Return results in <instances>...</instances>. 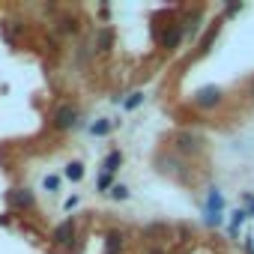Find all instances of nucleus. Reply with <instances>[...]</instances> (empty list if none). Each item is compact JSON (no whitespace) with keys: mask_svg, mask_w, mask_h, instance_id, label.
Returning a JSON list of instances; mask_svg holds the SVG:
<instances>
[{"mask_svg":"<svg viewBox=\"0 0 254 254\" xmlns=\"http://www.w3.org/2000/svg\"><path fill=\"white\" fill-rule=\"evenodd\" d=\"M78 120H81V111H78V105H72V102H60V105L54 108V114H51V126H54L57 132L75 129Z\"/></svg>","mask_w":254,"mask_h":254,"instance_id":"f257e3e1","label":"nucleus"},{"mask_svg":"<svg viewBox=\"0 0 254 254\" xmlns=\"http://www.w3.org/2000/svg\"><path fill=\"white\" fill-rule=\"evenodd\" d=\"M183 39H186V27H183V21H174V24H168V27L159 33V42H162L165 51H177V48L183 45Z\"/></svg>","mask_w":254,"mask_h":254,"instance_id":"f03ea898","label":"nucleus"},{"mask_svg":"<svg viewBox=\"0 0 254 254\" xmlns=\"http://www.w3.org/2000/svg\"><path fill=\"white\" fill-rule=\"evenodd\" d=\"M221 87H200L197 90V96H194V102H197V108H203V111H209V108H218L221 105Z\"/></svg>","mask_w":254,"mask_h":254,"instance_id":"7ed1b4c3","label":"nucleus"},{"mask_svg":"<svg viewBox=\"0 0 254 254\" xmlns=\"http://www.w3.org/2000/svg\"><path fill=\"white\" fill-rule=\"evenodd\" d=\"M6 203H9L12 209H33V206H36V194H33L30 189H12V191L6 194Z\"/></svg>","mask_w":254,"mask_h":254,"instance_id":"20e7f679","label":"nucleus"},{"mask_svg":"<svg viewBox=\"0 0 254 254\" xmlns=\"http://www.w3.org/2000/svg\"><path fill=\"white\" fill-rule=\"evenodd\" d=\"M200 147H203V141H200L194 132H180V135H177V153L194 156V153H200Z\"/></svg>","mask_w":254,"mask_h":254,"instance_id":"39448f33","label":"nucleus"},{"mask_svg":"<svg viewBox=\"0 0 254 254\" xmlns=\"http://www.w3.org/2000/svg\"><path fill=\"white\" fill-rule=\"evenodd\" d=\"M75 239H78V236H75V218H66V221L54 230V242L66 248V245H75Z\"/></svg>","mask_w":254,"mask_h":254,"instance_id":"423d86ee","label":"nucleus"},{"mask_svg":"<svg viewBox=\"0 0 254 254\" xmlns=\"http://www.w3.org/2000/svg\"><path fill=\"white\" fill-rule=\"evenodd\" d=\"M203 24V9H189L186 18H183V27H186V36H194Z\"/></svg>","mask_w":254,"mask_h":254,"instance_id":"0eeeda50","label":"nucleus"},{"mask_svg":"<svg viewBox=\"0 0 254 254\" xmlns=\"http://www.w3.org/2000/svg\"><path fill=\"white\" fill-rule=\"evenodd\" d=\"M123 242H126V233H123V230H111V233L105 236V251H108V254H120V251H123Z\"/></svg>","mask_w":254,"mask_h":254,"instance_id":"6e6552de","label":"nucleus"},{"mask_svg":"<svg viewBox=\"0 0 254 254\" xmlns=\"http://www.w3.org/2000/svg\"><path fill=\"white\" fill-rule=\"evenodd\" d=\"M221 206H224L221 191L218 189H209L206 191V200H203V212H221Z\"/></svg>","mask_w":254,"mask_h":254,"instance_id":"1a4fd4ad","label":"nucleus"},{"mask_svg":"<svg viewBox=\"0 0 254 254\" xmlns=\"http://www.w3.org/2000/svg\"><path fill=\"white\" fill-rule=\"evenodd\" d=\"M93 54H96L93 42H81V45H78V51H75V63H78V66H81V63H90V60H93Z\"/></svg>","mask_w":254,"mask_h":254,"instance_id":"9d476101","label":"nucleus"},{"mask_svg":"<svg viewBox=\"0 0 254 254\" xmlns=\"http://www.w3.org/2000/svg\"><path fill=\"white\" fill-rule=\"evenodd\" d=\"M111 129H114V123H111V120H96V123L90 126V135H93V138H105Z\"/></svg>","mask_w":254,"mask_h":254,"instance_id":"9b49d317","label":"nucleus"},{"mask_svg":"<svg viewBox=\"0 0 254 254\" xmlns=\"http://www.w3.org/2000/svg\"><path fill=\"white\" fill-rule=\"evenodd\" d=\"M57 33H60V39L78 33V21H75V18H60V21H57Z\"/></svg>","mask_w":254,"mask_h":254,"instance_id":"f8f14e48","label":"nucleus"},{"mask_svg":"<svg viewBox=\"0 0 254 254\" xmlns=\"http://www.w3.org/2000/svg\"><path fill=\"white\" fill-rule=\"evenodd\" d=\"M66 180L69 183H81L84 180V165L81 162H69L66 165Z\"/></svg>","mask_w":254,"mask_h":254,"instance_id":"ddd939ff","label":"nucleus"},{"mask_svg":"<svg viewBox=\"0 0 254 254\" xmlns=\"http://www.w3.org/2000/svg\"><path fill=\"white\" fill-rule=\"evenodd\" d=\"M111 189H114V174L102 171V174H99V180H96V191H102V194H111Z\"/></svg>","mask_w":254,"mask_h":254,"instance_id":"4468645a","label":"nucleus"},{"mask_svg":"<svg viewBox=\"0 0 254 254\" xmlns=\"http://www.w3.org/2000/svg\"><path fill=\"white\" fill-rule=\"evenodd\" d=\"M108 45H111V30L102 27V30L96 33V39H93V48H96V51H108Z\"/></svg>","mask_w":254,"mask_h":254,"instance_id":"2eb2a0df","label":"nucleus"},{"mask_svg":"<svg viewBox=\"0 0 254 254\" xmlns=\"http://www.w3.org/2000/svg\"><path fill=\"white\" fill-rule=\"evenodd\" d=\"M120 162H123V156H120L117 150H111V153L105 156V162H102V171H108V174H114V171L120 168Z\"/></svg>","mask_w":254,"mask_h":254,"instance_id":"dca6fc26","label":"nucleus"},{"mask_svg":"<svg viewBox=\"0 0 254 254\" xmlns=\"http://www.w3.org/2000/svg\"><path fill=\"white\" fill-rule=\"evenodd\" d=\"M245 218H248V215H245V209H236V212L230 215V224H227V233H230V236H239V224H242Z\"/></svg>","mask_w":254,"mask_h":254,"instance_id":"f3484780","label":"nucleus"},{"mask_svg":"<svg viewBox=\"0 0 254 254\" xmlns=\"http://www.w3.org/2000/svg\"><path fill=\"white\" fill-rule=\"evenodd\" d=\"M218 27H221V24H212V27L206 30V36H203V39H200V45H197L200 51H206V48H209V45L215 42V36H218Z\"/></svg>","mask_w":254,"mask_h":254,"instance_id":"a211bd4d","label":"nucleus"},{"mask_svg":"<svg viewBox=\"0 0 254 254\" xmlns=\"http://www.w3.org/2000/svg\"><path fill=\"white\" fill-rule=\"evenodd\" d=\"M42 186H45L48 191H60V186H63V180H60L57 174H48V177L42 180Z\"/></svg>","mask_w":254,"mask_h":254,"instance_id":"6ab92c4d","label":"nucleus"},{"mask_svg":"<svg viewBox=\"0 0 254 254\" xmlns=\"http://www.w3.org/2000/svg\"><path fill=\"white\" fill-rule=\"evenodd\" d=\"M141 102H144V93H132L129 99L123 102V108H126V111H135V108H141Z\"/></svg>","mask_w":254,"mask_h":254,"instance_id":"aec40b11","label":"nucleus"},{"mask_svg":"<svg viewBox=\"0 0 254 254\" xmlns=\"http://www.w3.org/2000/svg\"><path fill=\"white\" fill-rule=\"evenodd\" d=\"M111 200H129V189H126V186H114L111 189Z\"/></svg>","mask_w":254,"mask_h":254,"instance_id":"412c9836","label":"nucleus"},{"mask_svg":"<svg viewBox=\"0 0 254 254\" xmlns=\"http://www.w3.org/2000/svg\"><path fill=\"white\" fill-rule=\"evenodd\" d=\"M203 221H206V227H218L221 224V212H203Z\"/></svg>","mask_w":254,"mask_h":254,"instance_id":"4be33fe9","label":"nucleus"},{"mask_svg":"<svg viewBox=\"0 0 254 254\" xmlns=\"http://www.w3.org/2000/svg\"><path fill=\"white\" fill-rule=\"evenodd\" d=\"M245 254H254V239L251 236H245Z\"/></svg>","mask_w":254,"mask_h":254,"instance_id":"5701e85b","label":"nucleus"},{"mask_svg":"<svg viewBox=\"0 0 254 254\" xmlns=\"http://www.w3.org/2000/svg\"><path fill=\"white\" fill-rule=\"evenodd\" d=\"M245 215H254V197L245 200Z\"/></svg>","mask_w":254,"mask_h":254,"instance_id":"b1692460","label":"nucleus"},{"mask_svg":"<svg viewBox=\"0 0 254 254\" xmlns=\"http://www.w3.org/2000/svg\"><path fill=\"white\" fill-rule=\"evenodd\" d=\"M78 200H81L78 194H75V197H69V200H66V209H72V206H78Z\"/></svg>","mask_w":254,"mask_h":254,"instance_id":"393cba45","label":"nucleus"},{"mask_svg":"<svg viewBox=\"0 0 254 254\" xmlns=\"http://www.w3.org/2000/svg\"><path fill=\"white\" fill-rule=\"evenodd\" d=\"M147 254H165V251H162V248H156V251H147Z\"/></svg>","mask_w":254,"mask_h":254,"instance_id":"a878e982","label":"nucleus"},{"mask_svg":"<svg viewBox=\"0 0 254 254\" xmlns=\"http://www.w3.org/2000/svg\"><path fill=\"white\" fill-rule=\"evenodd\" d=\"M251 93H254V81H251Z\"/></svg>","mask_w":254,"mask_h":254,"instance_id":"bb28decb","label":"nucleus"}]
</instances>
